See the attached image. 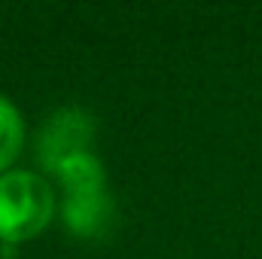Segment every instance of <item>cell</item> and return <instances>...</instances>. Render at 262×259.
Returning a JSON list of instances; mask_svg holds the SVG:
<instances>
[{
  "mask_svg": "<svg viewBox=\"0 0 262 259\" xmlns=\"http://www.w3.org/2000/svg\"><path fill=\"white\" fill-rule=\"evenodd\" d=\"M64 220L67 229L76 235H95L107 217H110V198L104 192V186H92V189H64Z\"/></svg>",
  "mask_w": 262,
  "mask_h": 259,
  "instance_id": "cell-3",
  "label": "cell"
},
{
  "mask_svg": "<svg viewBox=\"0 0 262 259\" xmlns=\"http://www.w3.org/2000/svg\"><path fill=\"white\" fill-rule=\"evenodd\" d=\"M25 143V125H21V113L15 110V104L9 98L0 95V171H6Z\"/></svg>",
  "mask_w": 262,
  "mask_h": 259,
  "instance_id": "cell-4",
  "label": "cell"
},
{
  "mask_svg": "<svg viewBox=\"0 0 262 259\" xmlns=\"http://www.w3.org/2000/svg\"><path fill=\"white\" fill-rule=\"evenodd\" d=\"M55 210L52 186L31 171L0 174V241L18 244L40 235Z\"/></svg>",
  "mask_w": 262,
  "mask_h": 259,
  "instance_id": "cell-1",
  "label": "cell"
},
{
  "mask_svg": "<svg viewBox=\"0 0 262 259\" xmlns=\"http://www.w3.org/2000/svg\"><path fill=\"white\" fill-rule=\"evenodd\" d=\"M89 137H92V119L85 113H79V110H61L40 131L37 159L49 171H55L64 159L76 156V153H85Z\"/></svg>",
  "mask_w": 262,
  "mask_h": 259,
  "instance_id": "cell-2",
  "label": "cell"
}]
</instances>
